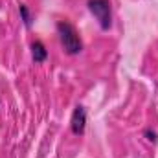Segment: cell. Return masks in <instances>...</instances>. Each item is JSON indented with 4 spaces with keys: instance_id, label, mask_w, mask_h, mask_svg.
<instances>
[{
    "instance_id": "6",
    "label": "cell",
    "mask_w": 158,
    "mask_h": 158,
    "mask_svg": "<svg viewBox=\"0 0 158 158\" xmlns=\"http://www.w3.org/2000/svg\"><path fill=\"white\" fill-rule=\"evenodd\" d=\"M143 136H145L149 142H153V143L158 142V134H156V131H153V129H145V131H143Z\"/></svg>"
},
{
    "instance_id": "5",
    "label": "cell",
    "mask_w": 158,
    "mask_h": 158,
    "mask_svg": "<svg viewBox=\"0 0 158 158\" xmlns=\"http://www.w3.org/2000/svg\"><path fill=\"white\" fill-rule=\"evenodd\" d=\"M19 13H20V20L24 22V26H26V28H31V24H33V15H31V11L28 9L26 4H20V6H19Z\"/></svg>"
},
{
    "instance_id": "3",
    "label": "cell",
    "mask_w": 158,
    "mask_h": 158,
    "mask_svg": "<svg viewBox=\"0 0 158 158\" xmlns=\"http://www.w3.org/2000/svg\"><path fill=\"white\" fill-rule=\"evenodd\" d=\"M70 129L76 136L85 134L86 129V109L83 105H76L74 112H72V119H70Z\"/></svg>"
},
{
    "instance_id": "1",
    "label": "cell",
    "mask_w": 158,
    "mask_h": 158,
    "mask_svg": "<svg viewBox=\"0 0 158 158\" xmlns=\"http://www.w3.org/2000/svg\"><path fill=\"white\" fill-rule=\"evenodd\" d=\"M57 35H59V42H61L63 50L68 55H77L83 52V40L79 37L76 26L70 24L68 20L57 22Z\"/></svg>"
},
{
    "instance_id": "4",
    "label": "cell",
    "mask_w": 158,
    "mask_h": 158,
    "mask_svg": "<svg viewBox=\"0 0 158 158\" xmlns=\"http://www.w3.org/2000/svg\"><path fill=\"white\" fill-rule=\"evenodd\" d=\"M31 59H33L35 64H40V63H44L48 59V50H46L42 40L37 39L31 42Z\"/></svg>"
},
{
    "instance_id": "2",
    "label": "cell",
    "mask_w": 158,
    "mask_h": 158,
    "mask_svg": "<svg viewBox=\"0 0 158 158\" xmlns=\"http://www.w3.org/2000/svg\"><path fill=\"white\" fill-rule=\"evenodd\" d=\"M88 11L96 17L98 24L101 30H109L112 26V9H110V0H88L86 2Z\"/></svg>"
}]
</instances>
